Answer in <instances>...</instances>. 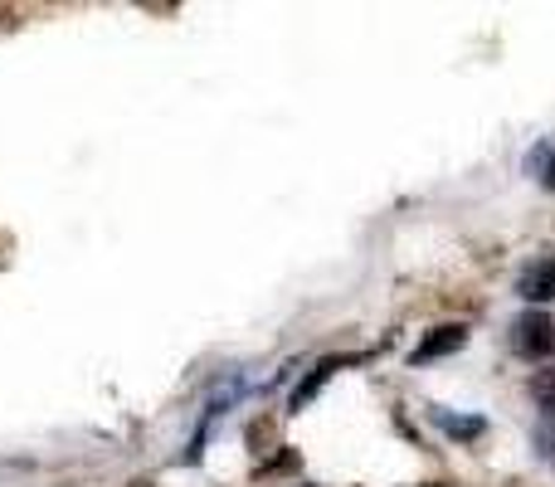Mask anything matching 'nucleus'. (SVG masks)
I'll return each instance as SVG.
<instances>
[{
	"mask_svg": "<svg viewBox=\"0 0 555 487\" xmlns=\"http://www.w3.org/2000/svg\"><path fill=\"white\" fill-rule=\"evenodd\" d=\"M555 346V322H551V312H541V307H531V312H521L517 322H512V351L517 356H546Z\"/></svg>",
	"mask_w": 555,
	"mask_h": 487,
	"instance_id": "1",
	"label": "nucleus"
},
{
	"mask_svg": "<svg viewBox=\"0 0 555 487\" xmlns=\"http://www.w3.org/2000/svg\"><path fill=\"white\" fill-rule=\"evenodd\" d=\"M463 342H468V326H463V322L434 326V332L420 342V351H414V361H439V356H449V351H463Z\"/></svg>",
	"mask_w": 555,
	"mask_h": 487,
	"instance_id": "2",
	"label": "nucleus"
},
{
	"mask_svg": "<svg viewBox=\"0 0 555 487\" xmlns=\"http://www.w3.org/2000/svg\"><path fill=\"white\" fill-rule=\"evenodd\" d=\"M517 293L527 297L531 307H537V303H551V297H555V258H541V264H531L527 273H521Z\"/></svg>",
	"mask_w": 555,
	"mask_h": 487,
	"instance_id": "3",
	"label": "nucleus"
},
{
	"mask_svg": "<svg viewBox=\"0 0 555 487\" xmlns=\"http://www.w3.org/2000/svg\"><path fill=\"white\" fill-rule=\"evenodd\" d=\"M439 424H443V434H453V439H482L488 434V424L478 420V414H439Z\"/></svg>",
	"mask_w": 555,
	"mask_h": 487,
	"instance_id": "4",
	"label": "nucleus"
},
{
	"mask_svg": "<svg viewBox=\"0 0 555 487\" xmlns=\"http://www.w3.org/2000/svg\"><path fill=\"white\" fill-rule=\"evenodd\" d=\"M531 400H537L541 410L555 420V366H546V371L531 375Z\"/></svg>",
	"mask_w": 555,
	"mask_h": 487,
	"instance_id": "5",
	"label": "nucleus"
},
{
	"mask_svg": "<svg viewBox=\"0 0 555 487\" xmlns=\"http://www.w3.org/2000/svg\"><path fill=\"white\" fill-rule=\"evenodd\" d=\"M336 366H341V361H322V366H317V371H312V381H307V385H302V390H297V395H293V405H307V400H312V395H317V385H322V381H326V375H332V371H336Z\"/></svg>",
	"mask_w": 555,
	"mask_h": 487,
	"instance_id": "6",
	"label": "nucleus"
},
{
	"mask_svg": "<svg viewBox=\"0 0 555 487\" xmlns=\"http://www.w3.org/2000/svg\"><path fill=\"white\" fill-rule=\"evenodd\" d=\"M537 444H541V449H546L551 459H555V434H551V430H541V434H537Z\"/></svg>",
	"mask_w": 555,
	"mask_h": 487,
	"instance_id": "7",
	"label": "nucleus"
},
{
	"mask_svg": "<svg viewBox=\"0 0 555 487\" xmlns=\"http://www.w3.org/2000/svg\"><path fill=\"white\" fill-rule=\"evenodd\" d=\"M541 181H546V185H551V191H555V152H551V162H546V171H541Z\"/></svg>",
	"mask_w": 555,
	"mask_h": 487,
	"instance_id": "8",
	"label": "nucleus"
},
{
	"mask_svg": "<svg viewBox=\"0 0 555 487\" xmlns=\"http://www.w3.org/2000/svg\"><path fill=\"white\" fill-rule=\"evenodd\" d=\"M429 487H439V483H429Z\"/></svg>",
	"mask_w": 555,
	"mask_h": 487,
	"instance_id": "9",
	"label": "nucleus"
}]
</instances>
